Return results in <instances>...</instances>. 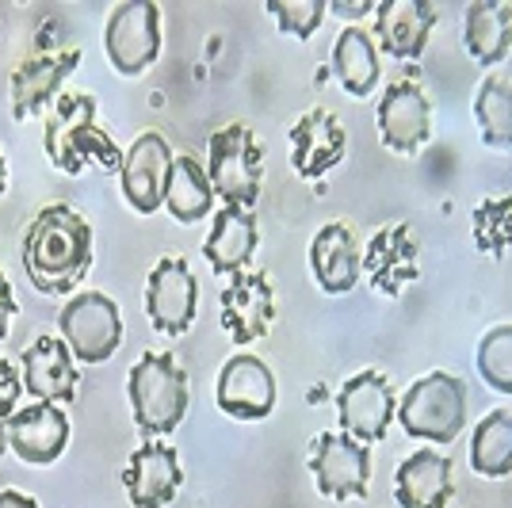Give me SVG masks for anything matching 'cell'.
Wrapping results in <instances>:
<instances>
[{"mask_svg":"<svg viewBox=\"0 0 512 508\" xmlns=\"http://www.w3.org/2000/svg\"><path fill=\"white\" fill-rule=\"evenodd\" d=\"M23 272L43 295H73L92 272V230L69 203H50L23 233Z\"/></svg>","mask_w":512,"mask_h":508,"instance_id":"obj_1","label":"cell"},{"mask_svg":"<svg viewBox=\"0 0 512 508\" xmlns=\"http://www.w3.org/2000/svg\"><path fill=\"white\" fill-rule=\"evenodd\" d=\"M43 146L50 165L62 169L65 176H81L85 169L119 172L127 153L96 123V100L88 92H69L58 100L43 130Z\"/></svg>","mask_w":512,"mask_h":508,"instance_id":"obj_2","label":"cell"},{"mask_svg":"<svg viewBox=\"0 0 512 508\" xmlns=\"http://www.w3.org/2000/svg\"><path fill=\"white\" fill-rule=\"evenodd\" d=\"M130 413L146 440L169 436L188 417V375L169 352H142L127 379Z\"/></svg>","mask_w":512,"mask_h":508,"instance_id":"obj_3","label":"cell"},{"mask_svg":"<svg viewBox=\"0 0 512 508\" xmlns=\"http://www.w3.org/2000/svg\"><path fill=\"white\" fill-rule=\"evenodd\" d=\"M398 421L413 440L455 444L467 428V382L448 371H428L398 398Z\"/></svg>","mask_w":512,"mask_h":508,"instance_id":"obj_4","label":"cell"},{"mask_svg":"<svg viewBox=\"0 0 512 508\" xmlns=\"http://www.w3.org/2000/svg\"><path fill=\"white\" fill-rule=\"evenodd\" d=\"M207 176L222 207L253 211L264 180V146L245 123H226L207 142Z\"/></svg>","mask_w":512,"mask_h":508,"instance_id":"obj_5","label":"cell"},{"mask_svg":"<svg viewBox=\"0 0 512 508\" xmlns=\"http://www.w3.org/2000/svg\"><path fill=\"white\" fill-rule=\"evenodd\" d=\"M58 329H62V340L69 344L73 360L85 363V367L111 360L123 344L119 306L104 291H81V295L69 298L58 314Z\"/></svg>","mask_w":512,"mask_h":508,"instance_id":"obj_6","label":"cell"},{"mask_svg":"<svg viewBox=\"0 0 512 508\" xmlns=\"http://www.w3.org/2000/svg\"><path fill=\"white\" fill-rule=\"evenodd\" d=\"M107 62L123 77H142L161 54V8L153 0H123L104 23Z\"/></svg>","mask_w":512,"mask_h":508,"instance_id":"obj_7","label":"cell"},{"mask_svg":"<svg viewBox=\"0 0 512 508\" xmlns=\"http://www.w3.org/2000/svg\"><path fill=\"white\" fill-rule=\"evenodd\" d=\"M398 417V394L383 371L363 367L337 390V421L341 432L360 444H383L386 428Z\"/></svg>","mask_w":512,"mask_h":508,"instance_id":"obj_8","label":"cell"},{"mask_svg":"<svg viewBox=\"0 0 512 508\" xmlns=\"http://www.w3.org/2000/svg\"><path fill=\"white\" fill-rule=\"evenodd\" d=\"M310 474L318 493L333 501H360L371 482V451L344 432H321L310 444Z\"/></svg>","mask_w":512,"mask_h":508,"instance_id":"obj_9","label":"cell"},{"mask_svg":"<svg viewBox=\"0 0 512 508\" xmlns=\"http://www.w3.org/2000/svg\"><path fill=\"white\" fill-rule=\"evenodd\" d=\"M199 310V283L184 256H161L146 279V314L161 337H184Z\"/></svg>","mask_w":512,"mask_h":508,"instance_id":"obj_10","label":"cell"},{"mask_svg":"<svg viewBox=\"0 0 512 508\" xmlns=\"http://www.w3.org/2000/svg\"><path fill=\"white\" fill-rule=\"evenodd\" d=\"M218 321L226 329V337L234 344H253V340L268 337L272 321H276V291L272 279L260 268H245L237 276L226 279L222 295H218Z\"/></svg>","mask_w":512,"mask_h":508,"instance_id":"obj_11","label":"cell"},{"mask_svg":"<svg viewBox=\"0 0 512 508\" xmlns=\"http://www.w3.org/2000/svg\"><path fill=\"white\" fill-rule=\"evenodd\" d=\"M214 402L234 421H264V417H272V409H276V375H272V367L260 356H249V352L230 356L218 371Z\"/></svg>","mask_w":512,"mask_h":508,"instance_id":"obj_12","label":"cell"},{"mask_svg":"<svg viewBox=\"0 0 512 508\" xmlns=\"http://www.w3.org/2000/svg\"><path fill=\"white\" fill-rule=\"evenodd\" d=\"M291 142V165L302 180H321L333 169H341L348 157V130L329 107H310L299 115V123L287 130Z\"/></svg>","mask_w":512,"mask_h":508,"instance_id":"obj_13","label":"cell"},{"mask_svg":"<svg viewBox=\"0 0 512 508\" xmlns=\"http://www.w3.org/2000/svg\"><path fill=\"white\" fill-rule=\"evenodd\" d=\"M172 146L165 134L146 130L134 138V146L123 153V169H119V184H123V199L138 214H153L165 207V184H169L172 169Z\"/></svg>","mask_w":512,"mask_h":508,"instance_id":"obj_14","label":"cell"},{"mask_svg":"<svg viewBox=\"0 0 512 508\" xmlns=\"http://www.w3.org/2000/svg\"><path fill=\"white\" fill-rule=\"evenodd\" d=\"M379 138L398 157H417L432 138V104L413 81H394L379 100Z\"/></svg>","mask_w":512,"mask_h":508,"instance_id":"obj_15","label":"cell"},{"mask_svg":"<svg viewBox=\"0 0 512 508\" xmlns=\"http://www.w3.org/2000/svg\"><path fill=\"white\" fill-rule=\"evenodd\" d=\"M180 455L176 447L161 444V440H146L134 447L127 470H123V489L134 508H169L180 497Z\"/></svg>","mask_w":512,"mask_h":508,"instance_id":"obj_16","label":"cell"},{"mask_svg":"<svg viewBox=\"0 0 512 508\" xmlns=\"http://www.w3.org/2000/svg\"><path fill=\"white\" fill-rule=\"evenodd\" d=\"M363 276L379 295H402L409 283L421 279L417 268V230L413 226H386L363 245Z\"/></svg>","mask_w":512,"mask_h":508,"instance_id":"obj_17","label":"cell"},{"mask_svg":"<svg viewBox=\"0 0 512 508\" xmlns=\"http://www.w3.org/2000/svg\"><path fill=\"white\" fill-rule=\"evenodd\" d=\"M23 390L39 402H73L77 386H81V371L62 337H35L20 356Z\"/></svg>","mask_w":512,"mask_h":508,"instance_id":"obj_18","label":"cell"},{"mask_svg":"<svg viewBox=\"0 0 512 508\" xmlns=\"http://www.w3.org/2000/svg\"><path fill=\"white\" fill-rule=\"evenodd\" d=\"M436 20H440V12L432 0H383L375 12L379 50L394 62H417L425 54Z\"/></svg>","mask_w":512,"mask_h":508,"instance_id":"obj_19","label":"cell"},{"mask_svg":"<svg viewBox=\"0 0 512 508\" xmlns=\"http://www.w3.org/2000/svg\"><path fill=\"white\" fill-rule=\"evenodd\" d=\"M310 276L325 295H348L363 276V245L352 226L329 222L310 237Z\"/></svg>","mask_w":512,"mask_h":508,"instance_id":"obj_20","label":"cell"},{"mask_svg":"<svg viewBox=\"0 0 512 508\" xmlns=\"http://www.w3.org/2000/svg\"><path fill=\"white\" fill-rule=\"evenodd\" d=\"M65 444H69V417L62 413V405L35 402L27 409H16L8 421V447L27 466L58 463Z\"/></svg>","mask_w":512,"mask_h":508,"instance_id":"obj_21","label":"cell"},{"mask_svg":"<svg viewBox=\"0 0 512 508\" xmlns=\"http://www.w3.org/2000/svg\"><path fill=\"white\" fill-rule=\"evenodd\" d=\"M451 493H455L451 459L440 455V447H421L394 470L398 508H448Z\"/></svg>","mask_w":512,"mask_h":508,"instance_id":"obj_22","label":"cell"},{"mask_svg":"<svg viewBox=\"0 0 512 508\" xmlns=\"http://www.w3.org/2000/svg\"><path fill=\"white\" fill-rule=\"evenodd\" d=\"M81 65V50H62V54H39V58H27V62L12 73V119L23 123L31 115H39L54 96L58 88L65 85L69 73H77Z\"/></svg>","mask_w":512,"mask_h":508,"instance_id":"obj_23","label":"cell"},{"mask_svg":"<svg viewBox=\"0 0 512 508\" xmlns=\"http://www.w3.org/2000/svg\"><path fill=\"white\" fill-rule=\"evenodd\" d=\"M256 245H260L256 214L241 211V207H222L214 214L211 233L203 241V256L214 268V276H237L253 264Z\"/></svg>","mask_w":512,"mask_h":508,"instance_id":"obj_24","label":"cell"},{"mask_svg":"<svg viewBox=\"0 0 512 508\" xmlns=\"http://www.w3.org/2000/svg\"><path fill=\"white\" fill-rule=\"evenodd\" d=\"M463 46L478 65H497L512 50V4L470 0L463 12Z\"/></svg>","mask_w":512,"mask_h":508,"instance_id":"obj_25","label":"cell"},{"mask_svg":"<svg viewBox=\"0 0 512 508\" xmlns=\"http://www.w3.org/2000/svg\"><path fill=\"white\" fill-rule=\"evenodd\" d=\"M333 77L341 81V88L348 96H371L379 88V73H383V62H379V43L371 31L363 27H344L333 43Z\"/></svg>","mask_w":512,"mask_h":508,"instance_id":"obj_26","label":"cell"},{"mask_svg":"<svg viewBox=\"0 0 512 508\" xmlns=\"http://www.w3.org/2000/svg\"><path fill=\"white\" fill-rule=\"evenodd\" d=\"M165 211L180 222V226H195L199 218L214 211V188L207 165H199L192 153H176L169 169V184H165Z\"/></svg>","mask_w":512,"mask_h":508,"instance_id":"obj_27","label":"cell"},{"mask_svg":"<svg viewBox=\"0 0 512 508\" xmlns=\"http://www.w3.org/2000/svg\"><path fill=\"white\" fill-rule=\"evenodd\" d=\"M470 470L478 478H509L512 474V413L490 409L470 432Z\"/></svg>","mask_w":512,"mask_h":508,"instance_id":"obj_28","label":"cell"},{"mask_svg":"<svg viewBox=\"0 0 512 508\" xmlns=\"http://www.w3.org/2000/svg\"><path fill=\"white\" fill-rule=\"evenodd\" d=\"M474 123L493 153H512V81L490 73L474 96Z\"/></svg>","mask_w":512,"mask_h":508,"instance_id":"obj_29","label":"cell"},{"mask_svg":"<svg viewBox=\"0 0 512 508\" xmlns=\"http://www.w3.org/2000/svg\"><path fill=\"white\" fill-rule=\"evenodd\" d=\"M478 375L493 394L512 398V325H493L478 340Z\"/></svg>","mask_w":512,"mask_h":508,"instance_id":"obj_30","label":"cell"},{"mask_svg":"<svg viewBox=\"0 0 512 508\" xmlns=\"http://www.w3.org/2000/svg\"><path fill=\"white\" fill-rule=\"evenodd\" d=\"M470 233H474V245L482 253L501 256L512 245V195L505 199H486L474 218H470Z\"/></svg>","mask_w":512,"mask_h":508,"instance_id":"obj_31","label":"cell"},{"mask_svg":"<svg viewBox=\"0 0 512 508\" xmlns=\"http://www.w3.org/2000/svg\"><path fill=\"white\" fill-rule=\"evenodd\" d=\"M325 12H329L325 0H268V16L291 39H314V31L321 27Z\"/></svg>","mask_w":512,"mask_h":508,"instance_id":"obj_32","label":"cell"},{"mask_svg":"<svg viewBox=\"0 0 512 508\" xmlns=\"http://www.w3.org/2000/svg\"><path fill=\"white\" fill-rule=\"evenodd\" d=\"M20 390H23V375L12 367V363L0 356V413L12 421L16 413V402H20Z\"/></svg>","mask_w":512,"mask_h":508,"instance_id":"obj_33","label":"cell"},{"mask_svg":"<svg viewBox=\"0 0 512 508\" xmlns=\"http://www.w3.org/2000/svg\"><path fill=\"white\" fill-rule=\"evenodd\" d=\"M16 318V295H12V283L0 272V337H8V325Z\"/></svg>","mask_w":512,"mask_h":508,"instance_id":"obj_34","label":"cell"},{"mask_svg":"<svg viewBox=\"0 0 512 508\" xmlns=\"http://www.w3.org/2000/svg\"><path fill=\"white\" fill-rule=\"evenodd\" d=\"M329 12H333V16H341V20H360V16L379 12V4H371V0H356V4H348V0H333V4H329Z\"/></svg>","mask_w":512,"mask_h":508,"instance_id":"obj_35","label":"cell"},{"mask_svg":"<svg viewBox=\"0 0 512 508\" xmlns=\"http://www.w3.org/2000/svg\"><path fill=\"white\" fill-rule=\"evenodd\" d=\"M0 508H39V501L20 489H0Z\"/></svg>","mask_w":512,"mask_h":508,"instance_id":"obj_36","label":"cell"},{"mask_svg":"<svg viewBox=\"0 0 512 508\" xmlns=\"http://www.w3.org/2000/svg\"><path fill=\"white\" fill-rule=\"evenodd\" d=\"M4 451H8V417L0 413V455H4Z\"/></svg>","mask_w":512,"mask_h":508,"instance_id":"obj_37","label":"cell"},{"mask_svg":"<svg viewBox=\"0 0 512 508\" xmlns=\"http://www.w3.org/2000/svg\"><path fill=\"white\" fill-rule=\"evenodd\" d=\"M8 188V165H4V153H0V195Z\"/></svg>","mask_w":512,"mask_h":508,"instance_id":"obj_38","label":"cell"}]
</instances>
